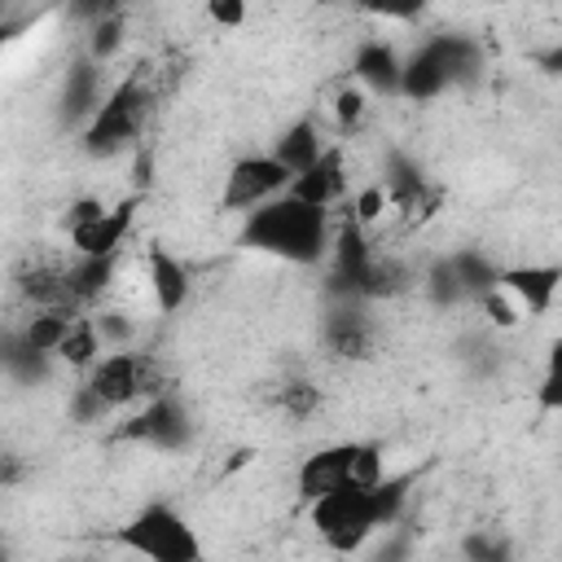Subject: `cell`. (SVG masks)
<instances>
[{"label": "cell", "instance_id": "6da1fadb", "mask_svg": "<svg viewBox=\"0 0 562 562\" xmlns=\"http://www.w3.org/2000/svg\"><path fill=\"white\" fill-rule=\"evenodd\" d=\"M417 483V474H386L373 487H338L321 501L307 505V522L321 536V544L329 553H360L382 527H400L404 505H408V487Z\"/></svg>", "mask_w": 562, "mask_h": 562}, {"label": "cell", "instance_id": "7a4b0ae2", "mask_svg": "<svg viewBox=\"0 0 562 562\" xmlns=\"http://www.w3.org/2000/svg\"><path fill=\"white\" fill-rule=\"evenodd\" d=\"M329 241H334V215L325 206L299 202L290 193L263 202L237 228V246L241 250L272 255V259L294 263V268H316L329 255Z\"/></svg>", "mask_w": 562, "mask_h": 562}, {"label": "cell", "instance_id": "3957f363", "mask_svg": "<svg viewBox=\"0 0 562 562\" xmlns=\"http://www.w3.org/2000/svg\"><path fill=\"white\" fill-rule=\"evenodd\" d=\"M149 114H154V88L140 70H127L97 105V114L88 119V127L79 132V145L83 154L92 158H114L123 149H136L145 127H149Z\"/></svg>", "mask_w": 562, "mask_h": 562}, {"label": "cell", "instance_id": "277c9868", "mask_svg": "<svg viewBox=\"0 0 562 562\" xmlns=\"http://www.w3.org/2000/svg\"><path fill=\"white\" fill-rule=\"evenodd\" d=\"M382 479H386V461H382V443H373V439L325 443V448L307 452L294 470V487L307 505L338 487H373Z\"/></svg>", "mask_w": 562, "mask_h": 562}, {"label": "cell", "instance_id": "5b68a950", "mask_svg": "<svg viewBox=\"0 0 562 562\" xmlns=\"http://www.w3.org/2000/svg\"><path fill=\"white\" fill-rule=\"evenodd\" d=\"M483 66V48L470 35H430L413 57H404L400 70V97L430 101L465 79H474Z\"/></svg>", "mask_w": 562, "mask_h": 562}, {"label": "cell", "instance_id": "8992f818", "mask_svg": "<svg viewBox=\"0 0 562 562\" xmlns=\"http://www.w3.org/2000/svg\"><path fill=\"white\" fill-rule=\"evenodd\" d=\"M114 544L145 562H202V540L193 522L162 501L136 509L123 527H114Z\"/></svg>", "mask_w": 562, "mask_h": 562}, {"label": "cell", "instance_id": "52a82bcc", "mask_svg": "<svg viewBox=\"0 0 562 562\" xmlns=\"http://www.w3.org/2000/svg\"><path fill=\"white\" fill-rule=\"evenodd\" d=\"M114 443H145L154 452H184L193 443V417H189V404L176 395V391H162L154 400H140L136 413H127L114 430H110Z\"/></svg>", "mask_w": 562, "mask_h": 562}, {"label": "cell", "instance_id": "ba28073f", "mask_svg": "<svg viewBox=\"0 0 562 562\" xmlns=\"http://www.w3.org/2000/svg\"><path fill=\"white\" fill-rule=\"evenodd\" d=\"M290 171L272 158V154H246L228 167L224 176V189H220V211H233V215H250L259 211L263 202L281 198L290 189Z\"/></svg>", "mask_w": 562, "mask_h": 562}, {"label": "cell", "instance_id": "9c48e42d", "mask_svg": "<svg viewBox=\"0 0 562 562\" xmlns=\"http://www.w3.org/2000/svg\"><path fill=\"white\" fill-rule=\"evenodd\" d=\"M140 360H145V351H105L92 369H88V386H92V395L110 408V413H119V408H132V404H140L145 400V386H140Z\"/></svg>", "mask_w": 562, "mask_h": 562}, {"label": "cell", "instance_id": "30bf717a", "mask_svg": "<svg viewBox=\"0 0 562 562\" xmlns=\"http://www.w3.org/2000/svg\"><path fill=\"white\" fill-rule=\"evenodd\" d=\"M558 285H562L558 263H518V268H501L496 277V290L509 294V303L522 316H544L558 299Z\"/></svg>", "mask_w": 562, "mask_h": 562}, {"label": "cell", "instance_id": "8fae6325", "mask_svg": "<svg viewBox=\"0 0 562 562\" xmlns=\"http://www.w3.org/2000/svg\"><path fill=\"white\" fill-rule=\"evenodd\" d=\"M132 220H136V198H123L119 206H105L97 220L70 228V246L75 255L83 259H105V255H119L127 233H132Z\"/></svg>", "mask_w": 562, "mask_h": 562}, {"label": "cell", "instance_id": "7c38bea8", "mask_svg": "<svg viewBox=\"0 0 562 562\" xmlns=\"http://www.w3.org/2000/svg\"><path fill=\"white\" fill-rule=\"evenodd\" d=\"M373 342H378V329H373L364 303L338 299L325 316V347L342 360H364V356H373Z\"/></svg>", "mask_w": 562, "mask_h": 562}, {"label": "cell", "instance_id": "4fadbf2b", "mask_svg": "<svg viewBox=\"0 0 562 562\" xmlns=\"http://www.w3.org/2000/svg\"><path fill=\"white\" fill-rule=\"evenodd\" d=\"M285 193H290V198H299V202H312V206L334 211V202H338V198H347L342 145H325V154H321L307 171H299V176L290 180V189H285Z\"/></svg>", "mask_w": 562, "mask_h": 562}, {"label": "cell", "instance_id": "5bb4252c", "mask_svg": "<svg viewBox=\"0 0 562 562\" xmlns=\"http://www.w3.org/2000/svg\"><path fill=\"white\" fill-rule=\"evenodd\" d=\"M145 268H149V294H154L158 316H176L193 294V277H189L184 259H176L167 246H149Z\"/></svg>", "mask_w": 562, "mask_h": 562}, {"label": "cell", "instance_id": "9a60e30c", "mask_svg": "<svg viewBox=\"0 0 562 562\" xmlns=\"http://www.w3.org/2000/svg\"><path fill=\"white\" fill-rule=\"evenodd\" d=\"M97 105H101V66L83 57L66 70V83H61V97H57V119H61V127L83 132L88 119L97 114Z\"/></svg>", "mask_w": 562, "mask_h": 562}, {"label": "cell", "instance_id": "2e32d148", "mask_svg": "<svg viewBox=\"0 0 562 562\" xmlns=\"http://www.w3.org/2000/svg\"><path fill=\"white\" fill-rule=\"evenodd\" d=\"M400 70H404V57L386 40H364L351 57V83L369 92H400Z\"/></svg>", "mask_w": 562, "mask_h": 562}, {"label": "cell", "instance_id": "e0dca14e", "mask_svg": "<svg viewBox=\"0 0 562 562\" xmlns=\"http://www.w3.org/2000/svg\"><path fill=\"white\" fill-rule=\"evenodd\" d=\"M114 268H119V255H105V259L75 255V263L66 268V294L79 316H83V307H97L105 299V290L114 285Z\"/></svg>", "mask_w": 562, "mask_h": 562}, {"label": "cell", "instance_id": "ac0fdd59", "mask_svg": "<svg viewBox=\"0 0 562 562\" xmlns=\"http://www.w3.org/2000/svg\"><path fill=\"white\" fill-rule=\"evenodd\" d=\"M290 176H299V171H307L321 154H325V136H321V123L316 119H299V123H290L281 136H277V145L268 149Z\"/></svg>", "mask_w": 562, "mask_h": 562}, {"label": "cell", "instance_id": "d6986e66", "mask_svg": "<svg viewBox=\"0 0 562 562\" xmlns=\"http://www.w3.org/2000/svg\"><path fill=\"white\" fill-rule=\"evenodd\" d=\"M0 373H9L18 382H44L48 378V356H40L22 338V325H4L0 329Z\"/></svg>", "mask_w": 562, "mask_h": 562}, {"label": "cell", "instance_id": "ffe728a7", "mask_svg": "<svg viewBox=\"0 0 562 562\" xmlns=\"http://www.w3.org/2000/svg\"><path fill=\"white\" fill-rule=\"evenodd\" d=\"M448 263H452V277H457V285H461V294H465V299H483V294H492V290H496L501 268H496L483 250H452V255H448Z\"/></svg>", "mask_w": 562, "mask_h": 562}, {"label": "cell", "instance_id": "44dd1931", "mask_svg": "<svg viewBox=\"0 0 562 562\" xmlns=\"http://www.w3.org/2000/svg\"><path fill=\"white\" fill-rule=\"evenodd\" d=\"M101 356H105V347H101V338H97V329H92V316H75L53 360H61V364H70V369H83V373H88Z\"/></svg>", "mask_w": 562, "mask_h": 562}, {"label": "cell", "instance_id": "7402d4cb", "mask_svg": "<svg viewBox=\"0 0 562 562\" xmlns=\"http://www.w3.org/2000/svg\"><path fill=\"white\" fill-rule=\"evenodd\" d=\"M70 321H75V312H31L26 321H22V338L40 351V356H57V347H61V338H66V329H70Z\"/></svg>", "mask_w": 562, "mask_h": 562}, {"label": "cell", "instance_id": "603a6c76", "mask_svg": "<svg viewBox=\"0 0 562 562\" xmlns=\"http://www.w3.org/2000/svg\"><path fill=\"white\" fill-rule=\"evenodd\" d=\"M123 48V9L105 13L101 22H92V35H88V61H110L114 53Z\"/></svg>", "mask_w": 562, "mask_h": 562}, {"label": "cell", "instance_id": "cb8c5ba5", "mask_svg": "<svg viewBox=\"0 0 562 562\" xmlns=\"http://www.w3.org/2000/svg\"><path fill=\"white\" fill-rule=\"evenodd\" d=\"M277 404H281V413H285V417L303 422V417H312V413L321 408V391H316L312 382L294 378V382H281V391H277Z\"/></svg>", "mask_w": 562, "mask_h": 562}, {"label": "cell", "instance_id": "d4e9b609", "mask_svg": "<svg viewBox=\"0 0 562 562\" xmlns=\"http://www.w3.org/2000/svg\"><path fill=\"white\" fill-rule=\"evenodd\" d=\"M426 294H430V303H439V307H452V303H465V294H461V285H457V277H452V263H448V255L443 259H435L430 268H426Z\"/></svg>", "mask_w": 562, "mask_h": 562}, {"label": "cell", "instance_id": "484cf974", "mask_svg": "<svg viewBox=\"0 0 562 562\" xmlns=\"http://www.w3.org/2000/svg\"><path fill=\"white\" fill-rule=\"evenodd\" d=\"M334 119H338L342 132H356V127L369 119V97H364V88L342 83L338 97H334Z\"/></svg>", "mask_w": 562, "mask_h": 562}, {"label": "cell", "instance_id": "4316f807", "mask_svg": "<svg viewBox=\"0 0 562 562\" xmlns=\"http://www.w3.org/2000/svg\"><path fill=\"white\" fill-rule=\"evenodd\" d=\"M465 562H514V549L505 536H492V531H479V536H465L461 544Z\"/></svg>", "mask_w": 562, "mask_h": 562}, {"label": "cell", "instance_id": "83f0119b", "mask_svg": "<svg viewBox=\"0 0 562 562\" xmlns=\"http://www.w3.org/2000/svg\"><path fill=\"white\" fill-rule=\"evenodd\" d=\"M105 417H110V408L92 395V386H88V382H79V386H75V395H70V422L92 426V422H105Z\"/></svg>", "mask_w": 562, "mask_h": 562}, {"label": "cell", "instance_id": "f1b7e54d", "mask_svg": "<svg viewBox=\"0 0 562 562\" xmlns=\"http://www.w3.org/2000/svg\"><path fill=\"white\" fill-rule=\"evenodd\" d=\"M479 303H483V312H487V321H492L496 329H514V325H518V316H522V312L509 303V294H501V290L483 294Z\"/></svg>", "mask_w": 562, "mask_h": 562}, {"label": "cell", "instance_id": "f546056e", "mask_svg": "<svg viewBox=\"0 0 562 562\" xmlns=\"http://www.w3.org/2000/svg\"><path fill=\"white\" fill-rule=\"evenodd\" d=\"M26 479V457L18 452V448H9V443H0V492H9V487H18Z\"/></svg>", "mask_w": 562, "mask_h": 562}, {"label": "cell", "instance_id": "4dcf8cb0", "mask_svg": "<svg viewBox=\"0 0 562 562\" xmlns=\"http://www.w3.org/2000/svg\"><path fill=\"white\" fill-rule=\"evenodd\" d=\"M206 18H211L215 26H228V31H237V26H246V4H241V0H211Z\"/></svg>", "mask_w": 562, "mask_h": 562}, {"label": "cell", "instance_id": "1f68e13d", "mask_svg": "<svg viewBox=\"0 0 562 562\" xmlns=\"http://www.w3.org/2000/svg\"><path fill=\"white\" fill-rule=\"evenodd\" d=\"M562 408V386H558V360H549L544 382H540V413H558Z\"/></svg>", "mask_w": 562, "mask_h": 562}, {"label": "cell", "instance_id": "d6a6232c", "mask_svg": "<svg viewBox=\"0 0 562 562\" xmlns=\"http://www.w3.org/2000/svg\"><path fill=\"white\" fill-rule=\"evenodd\" d=\"M105 211V202H97V198H79V202H70V215H66V228H79V224H88V220H97Z\"/></svg>", "mask_w": 562, "mask_h": 562}, {"label": "cell", "instance_id": "836d02e7", "mask_svg": "<svg viewBox=\"0 0 562 562\" xmlns=\"http://www.w3.org/2000/svg\"><path fill=\"white\" fill-rule=\"evenodd\" d=\"M22 31H26V18H9V13H4V18H0V53H4Z\"/></svg>", "mask_w": 562, "mask_h": 562}, {"label": "cell", "instance_id": "e575fe53", "mask_svg": "<svg viewBox=\"0 0 562 562\" xmlns=\"http://www.w3.org/2000/svg\"><path fill=\"white\" fill-rule=\"evenodd\" d=\"M408 553V536H391L386 544H382V553H378V562H400Z\"/></svg>", "mask_w": 562, "mask_h": 562}]
</instances>
